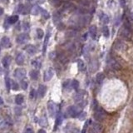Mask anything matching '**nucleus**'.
I'll return each mask as SVG.
<instances>
[{"label": "nucleus", "mask_w": 133, "mask_h": 133, "mask_svg": "<svg viewBox=\"0 0 133 133\" xmlns=\"http://www.w3.org/2000/svg\"><path fill=\"white\" fill-rule=\"evenodd\" d=\"M106 117V113L104 109H102V107H99V106H97V107L95 109L94 117L97 121L100 122V121H104Z\"/></svg>", "instance_id": "nucleus-1"}, {"label": "nucleus", "mask_w": 133, "mask_h": 133, "mask_svg": "<svg viewBox=\"0 0 133 133\" xmlns=\"http://www.w3.org/2000/svg\"><path fill=\"white\" fill-rule=\"evenodd\" d=\"M47 110H48L49 115L51 117L54 118V117H57L58 108V105H57L54 102H53V101L48 102V103H47Z\"/></svg>", "instance_id": "nucleus-2"}, {"label": "nucleus", "mask_w": 133, "mask_h": 133, "mask_svg": "<svg viewBox=\"0 0 133 133\" xmlns=\"http://www.w3.org/2000/svg\"><path fill=\"white\" fill-rule=\"evenodd\" d=\"M67 113H68V115L70 116L71 117L75 118V117H78L79 114H80L79 108H78L77 106H69V107L67 108Z\"/></svg>", "instance_id": "nucleus-3"}, {"label": "nucleus", "mask_w": 133, "mask_h": 133, "mask_svg": "<svg viewBox=\"0 0 133 133\" xmlns=\"http://www.w3.org/2000/svg\"><path fill=\"white\" fill-rule=\"evenodd\" d=\"M107 62H108L109 67H110L112 70H120V69H121V64H120V63L113 58H109Z\"/></svg>", "instance_id": "nucleus-4"}, {"label": "nucleus", "mask_w": 133, "mask_h": 133, "mask_svg": "<svg viewBox=\"0 0 133 133\" xmlns=\"http://www.w3.org/2000/svg\"><path fill=\"white\" fill-rule=\"evenodd\" d=\"M54 76V71L52 67H49L45 71L44 75H43V81L44 82H49Z\"/></svg>", "instance_id": "nucleus-5"}, {"label": "nucleus", "mask_w": 133, "mask_h": 133, "mask_svg": "<svg viewBox=\"0 0 133 133\" xmlns=\"http://www.w3.org/2000/svg\"><path fill=\"white\" fill-rule=\"evenodd\" d=\"M14 76L19 80H23L26 76V71L23 68H17L14 72Z\"/></svg>", "instance_id": "nucleus-6"}, {"label": "nucleus", "mask_w": 133, "mask_h": 133, "mask_svg": "<svg viewBox=\"0 0 133 133\" xmlns=\"http://www.w3.org/2000/svg\"><path fill=\"white\" fill-rule=\"evenodd\" d=\"M114 47L117 51H119V52L124 51V50L126 49V44L121 40L117 39V40H116V42L114 43Z\"/></svg>", "instance_id": "nucleus-7"}, {"label": "nucleus", "mask_w": 133, "mask_h": 133, "mask_svg": "<svg viewBox=\"0 0 133 133\" xmlns=\"http://www.w3.org/2000/svg\"><path fill=\"white\" fill-rule=\"evenodd\" d=\"M132 32H131L129 30H127L124 27L121 28V32H120L121 37V38H123L124 39H126V40H129V39H131V38H132Z\"/></svg>", "instance_id": "nucleus-8"}, {"label": "nucleus", "mask_w": 133, "mask_h": 133, "mask_svg": "<svg viewBox=\"0 0 133 133\" xmlns=\"http://www.w3.org/2000/svg\"><path fill=\"white\" fill-rule=\"evenodd\" d=\"M53 22L56 25L62 23V13L60 11H55L53 13Z\"/></svg>", "instance_id": "nucleus-9"}, {"label": "nucleus", "mask_w": 133, "mask_h": 133, "mask_svg": "<svg viewBox=\"0 0 133 133\" xmlns=\"http://www.w3.org/2000/svg\"><path fill=\"white\" fill-rule=\"evenodd\" d=\"M80 7L88 8L94 12V8H91V0H80Z\"/></svg>", "instance_id": "nucleus-10"}, {"label": "nucleus", "mask_w": 133, "mask_h": 133, "mask_svg": "<svg viewBox=\"0 0 133 133\" xmlns=\"http://www.w3.org/2000/svg\"><path fill=\"white\" fill-rule=\"evenodd\" d=\"M57 58H58L59 62L61 63H62V64H67V63L68 62V58L67 57L66 54L62 53V52H60V53L57 54Z\"/></svg>", "instance_id": "nucleus-11"}, {"label": "nucleus", "mask_w": 133, "mask_h": 133, "mask_svg": "<svg viewBox=\"0 0 133 133\" xmlns=\"http://www.w3.org/2000/svg\"><path fill=\"white\" fill-rule=\"evenodd\" d=\"M47 90V86H45V85H40V86L38 87V97H40V98H43L46 95Z\"/></svg>", "instance_id": "nucleus-12"}, {"label": "nucleus", "mask_w": 133, "mask_h": 133, "mask_svg": "<svg viewBox=\"0 0 133 133\" xmlns=\"http://www.w3.org/2000/svg\"><path fill=\"white\" fill-rule=\"evenodd\" d=\"M99 19L102 23H104V24H107L109 23V21H110V18H109L108 15L104 14L103 12H101L99 14Z\"/></svg>", "instance_id": "nucleus-13"}, {"label": "nucleus", "mask_w": 133, "mask_h": 133, "mask_svg": "<svg viewBox=\"0 0 133 133\" xmlns=\"http://www.w3.org/2000/svg\"><path fill=\"white\" fill-rule=\"evenodd\" d=\"M28 40V35L26 33H22L17 38V43H19V44H23L25 42H27Z\"/></svg>", "instance_id": "nucleus-14"}, {"label": "nucleus", "mask_w": 133, "mask_h": 133, "mask_svg": "<svg viewBox=\"0 0 133 133\" xmlns=\"http://www.w3.org/2000/svg\"><path fill=\"white\" fill-rule=\"evenodd\" d=\"M1 45L2 47H3L4 48H8V47H11V42L10 39L8 38V37H3L1 39Z\"/></svg>", "instance_id": "nucleus-15"}, {"label": "nucleus", "mask_w": 133, "mask_h": 133, "mask_svg": "<svg viewBox=\"0 0 133 133\" xmlns=\"http://www.w3.org/2000/svg\"><path fill=\"white\" fill-rule=\"evenodd\" d=\"M25 51L27 52L28 54H30V55H34L36 53H37V48L35 47V46L33 45H27L25 47Z\"/></svg>", "instance_id": "nucleus-16"}, {"label": "nucleus", "mask_w": 133, "mask_h": 133, "mask_svg": "<svg viewBox=\"0 0 133 133\" xmlns=\"http://www.w3.org/2000/svg\"><path fill=\"white\" fill-rule=\"evenodd\" d=\"M97 27L95 25H91L90 28H89V33H90L91 38L92 39H96V38H97Z\"/></svg>", "instance_id": "nucleus-17"}, {"label": "nucleus", "mask_w": 133, "mask_h": 133, "mask_svg": "<svg viewBox=\"0 0 133 133\" xmlns=\"http://www.w3.org/2000/svg\"><path fill=\"white\" fill-rule=\"evenodd\" d=\"M49 38H50V32L48 31V32H47V34H46L45 38H44V43H43V54H45V53H46V50H47V44H48Z\"/></svg>", "instance_id": "nucleus-18"}, {"label": "nucleus", "mask_w": 133, "mask_h": 133, "mask_svg": "<svg viewBox=\"0 0 133 133\" xmlns=\"http://www.w3.org/2000/svg\"><path fill=\"white\" fill-rule=\"evenodd\" d=\"M76 9V6L72 3H65L63 5V11H73Z\"/></svg>", "instance_id": "nucleus-19"}, {"label": "nucleus", "mask_w": 133, "mask_h": 133, "mask_svg": "<svg viewBox=\"0 0 133 133\" xmlns=\"http://www.w3.org/2000/svg\"><path fill=\"white\" fill-rule=\"evenodd\" d=\"M16 63L19 66H22V65H23V63H24V56H23V53H19L18 55L16 57Z\"/></svg>", "instance_id": "nucleus-20"}, {"label": "nucleus", "mask_w": 133, "mask_h": 133, "mask_svg": "<svg viewBox=\"0 0 133 133\" xmlns=\"http://www.w3.org/2000/svg\"><path fill=\"white\" fill-rule=\"evenodd\" d=\"M41 11H42V8L38 5H34L31 9V14L34 16H37L39 14H41Z\"/></svg>", "instance_id": "nucleus-21"}, {"label": "nucleus", "mask_w": 133, "mask_h": 133, "mask_svg": "<svg viewBox=\"0 0 133 133\" xmlns=\"http://www.w3.org/2000/svg\"><path fill=\"white\" fill-rule=\"evenodd\" d=\"M96 133H101L103 130V127L101 124L99 123H93L92 124V128H91Z\"/></svg>", "instance_id": "nucleus-22"}, {"label": "nucleus", "mask_w": 133, "mask_h": 133, "mask_svg": "<svg viewBox=\"0 0 133 133\" xmlns=\"http://www.w3.org/2000/svg\"><path fill=\"white\" fill-rule=\"evenodd\" d=\"M11 61H12V59H11V57H9V56L4 57L3 59V65L4 68H8V67H9Z\"/></svg>", "instance_id": "nucleus-23"}, {"label": "nucleus", "mask_w": 133, "mask_h": 133, "mask_svg": "<svg viewBox=\"0 0 133 133\" xmlns=\"http://www.w3.org/2000/svg\"><path fill=\"white\" fill-rule=\"evenodd\" d=\"M23 101H24V98H23V96L22 94H18L15 97V103L17 105L20 106L23 103Z\"/></svg>", "instance_id": "nucleus-24"}, {"label": "nucleus", "mask_w": 133, "mask_h": 133, "mask_svg": "<svg viewBox=\"0 0 133 133\" xmlns=\"http://www.w3.org/2000/svg\"><path fill=\"white\" fill-rule=\"evenodd\" d=\"M105 79V75H104L102 73H97V77H96V81H97V82L98 84H102V82L104 81Z\"/></svg>", "instance_id": "nucleus-25"}, {"label": "nucleus", "mask_w": 133, "mask_h": 133, "mask_svg": "<svg viewBox=\"0 0 133 133\" xmlns=\"http://www.w3.org/2000/svg\"><path fill=\"white\" fill-rule=\"evenodd\" d=\"M123 27L126 28L127 30H129V31L131 32H133V27H132V23L129 21V20H126L124 21V25H123Z\"/></svg>", "instance_id": "nucleus-26"}, {"label": "nucleus", "mask_w": 133, "mask_h": 133, "mask_svg": "<svg viewBox=\"0 0 133 133\" xmlns=\"http://www.w3.org/2000/svg\"><path fill=\"white\" fill-rule=\"evenodd\" d=\"M29 76H30V77H31V79L34 80V81L38 80V76H39V73H38V71H37V70H32L29 73Z\"/></svg>", "instance_id": "nucleus-27"}, {"label": "nucleus", "mask_w": 133, "mask_h": 133, "mask_svg": "<svg viewBox=\"0 0 133 133\" xmlns=\"http://www.w3.org/2000/svg\"><path fill=\"white\" fill-rule=\"evenodd\" d=\"M18 21V15H14V16H11L8 18V22L9 24H14V23H16Z\"/></svg>", "instance_id": "nucleus-28"}, {"label": "nucleus", "mask_w": 133, "mask_h": 133, "mask_svg": "<svg viewBox=\"0 0 133 133\" xmlns=\"http://www.w3.org/2000/svg\"><path fill=\"white\" fill-rule=\"evenodd\" d=\"M39 124H40L41 126H43V127H46V126H47V117H46V116H43L42 117L40 118L39 120Z\"/></svg>", "instance_id": "nucleus-29"}, {"label": "nucleus", "mask_w": 133, "mask_h": 133, "mask_svg": "<svg viewBox=\"0 0 133 133\" xmlns=\"http://www.w3.org/2000/svg\"><path fill=\"white\" fill-rule=\"evenodd\" d=\"M77 67H78V69H79L81 72H84L85 69H86V65H85L84 62L82 60L77 61Z\"/></svg>", "instance_id": "nucleus-30"}, {"label": "nucleus", "mask_w": 133, "mask_h": 133, "mask_svg": "<svg viewBox=\"0 0 133 133\" xmlns=\"http://www.w3.org/2000/svg\"><path fill=\"white\" fill-rule=\"evenodd\" d=\"M62 3H63V0H50V3L56 8L61 6L62 4Z\"/></svg>", "instance_id": "nucleus-31"}, {"label": "nucleus", "mask_w": 133, "mask_h": 133, "mask_svg": "<svg viewBox=\"0 0 133 133\" xmlns=\"http://www.w3.org/2000/svg\"><path fill=\"white\" fill-rule=\"evenodd\" d=\"M10 86H11V89L13 91H18L19 88L18 82H16L14 80H10Z\"/></svg>", "instance_id": "nucleus-32"}, {"label": "nucleus", "mask_w": 133, "mask_h": 133, "mask_svg": "<svg viewBox=\"0 0 133 133\" xmlns=\"http://www.w3.org/2000/svg\"><path fill=\"white\" fill-rule=\"evenodd\" d=\"M102 33H103L105 38H109L110 31H109V28L107 26H103V27H102Z\"/></svg>", "instance_id": "nucleus-33"}, {"label": "nucleus", "mask_w": 133, "mask_h": 133, "mask_svg": "<svg viewBox=\"0 0 133 133\" xmlns=\"http://www.w3.org/2000/svg\"><path fill=\"white\" fill-rule=\"evenodd\" d=\"M62 122V116L61 114H58L57 115V120H56V122H55V126H59L61 124Z\"/></svg>", "instance_id": "nucleus-34"}, {"label": "nucleus", "mask_w": 133, "mask_h": 133, "mask_svg": "<svg viewBox=\"0 0 133 133\" xmlns=\"http://www.w3.org/2000/svg\"><path fill=\"white\" fill-rule=\"evenodd\" d=\"M36 32H37V38L38 39H42L44 37V32H43V31L41 28H37Z\"/></svg>", "instance_id": "nucleus-35"}, {"label": "nucleus", "mask_w": 133, "mask_h": 133, "mask_svg": "<svg viewBox=\"0 0 133 133\" xmlns=\"http://www.w3.org/2000/svg\"><path fill=\"white\" fill-rule=\"evenodd\" d=\"M77 32L76 31L74 28H72V29H69L68 31L67 32V37H74V36H76L77 35Z\"/></svg>", "instance_id": "nucleus-36"}, {"label": "nucleus", "mask_w": 133, "mask_h": 133, "mask_svg": "<svg viewBox=\"0 0 133 133\" xmlns=\"http://www.w3.org/2000/svg\"><path fill=\"white\" fill-rule=\"evenodd\" d=\"M71 86L72 88L73 89H75V90H77L78 88H79V82H78L77 80H73L72 81V83H71Z\"/></svg>", "instance_id": "nucleus-37"}, {"label": "nucleus", "mask_w": 133, "mask_h": 133, "mask_svg": "<svg viewBox=\"0 0 133 133\" xmlns=\"http://www.w3.org/2000/svg\"><path fill=\"white\" fill-rule=\"evenodd\" d=\"M41 14H42V17L44 19H48L50 18V14L45 9H42V11H41Z\"/></svg>", "instance_id": "nucleus-38"}, {"label": "nucleus", "mask_w": 133, "mask_h": 133, "mask_svg": "<svg viewBox=\"0 0 133 133\" xmlns=\"http://www.w3.org/2000/svg\"><path fill=\"white\" fill-rule=\"evenodd\" d=\"M23 29L24 30V32H28L30 29V24L28 22H23Z\"/></svg>", "instance_id": "nucleus-39"}, {"label": "nucleus", "mask_w": 133, "mask_h": 133, "mask_svg": "<svg viewBox=\"0 0 133 133\" xmlns=\"http://www.w3.org/2000/svg\"><path fill=\"white\" fill-rule=\"evenodd\" d=\"M32 64L33 67H35L36 68H40L41 67V62L38 60H33L32 62Z\"/></svg>", "instance_id": "nucleus-40"}, {"label": "nucleus", "mask_w": 133, "mask_h": 133, "mask_svg": "<svg viewBox=\"0 0 133 133\" xmlns=\"http://www.w3.org/2000/svg\"><path fill=\"white\" fill-rule=\"evenodd\" d=\"M21 88L23 90H26L28 88V82L24 80H21Z\"/></svg>", "instance_id": "nucleus-41"}, {"label": "nucleus", "mask_w": 133, "mask_h": 133, "mask_svg": "<svg viewBox=\"0 0 133 133\" xmlns=\"http://www.w3.org/2000/svg\"><path fill=\"white\" fill-rule=\"evenodd\" d=\"M10 80L8 77H6V79H5V83H6V87H7V89H8V91H9L10 89H11V86H10Z\"/></svg>", "instance_id": "nucleus-42"}, {"label": "nucleus", "mask_w": 133, "mask_h": 133, "mask_svg": "<svg viewBox=\"0 0 133 133\" xmlns=\"http://www.w3.org/2000/svg\"><path fill=\"white\" fill-rule=\"evenodd\" d=\"M35 96H36V91L34 90V89H32V91H30V94H29L30 99H34Z\"/></svg>", "instance_id": "nucleus-43"}, {"label": "nucleus", "mask_w": 133, "mask_h": 133, "mask_svg": "<svg viewBox=\"0 0 133 133\" xmlns=\"http://www.w3.org/2000/svg\"><path fill=\"white\" fill-rule=\"evenodd\" d=\"M23 10H24V5H23V4H20V5L18 6V13H21V14H23Z\"/></svg>", "instance_id": "nucleus-44"}, {"label": "nucleus", "mask_w": 133, "mask_h": 133, "mask_svg": "<svg viewBox=\"0 0 133 133\" xmlns=\"http://www.w3.org/2000/svg\"><path fill=\"white\" fill-rule=\"evenodd\" d=\"M24 133H34V132H33V130H32V127H28V128H26Z\"/></svg>", "instance_id": "nucleus-45"}, {"label": "nucleus", "mask_w": 133, "mask_h": 133, "mask_svg": "<svg viewBox=\"0 0 133 133\" xmlns=\"http://www.w3.org/2000/svg\"><path fill=\"white\" fill-rule=\"evenodd\" d=\"M113 4H114V0H108L107 5H108L109 8H112L113 6Z\"/></svg>", "instance_id": "nucleus-46"}, {"label": "nucleus", "mask_w": 133, "mask_h": 133, "mask_svg": "<svg viewBox=\"0 0 133 133\" xmlns=\"http://www.w3.org/2000/svg\"><path fill=\"white\" fill-rule=\"evenodd\" d=\"M120 3H121V5L122 6V7H124V6H125V3H126V1L125 0H121V1H120Z\"/></svg>", "instance_id": "nucleus-47"}, {"label": "nucleus", "mask_w": 133, "mask_h": 133, "mask_svg": "<svg viewBox=\"0 0 133 133\" xmlns=\"http://www.w3.org/2000/svg\"><path fill=\"white\" fill-rule=\"evenodd\" d=\"M38 133H47V132L44 129H40L38 131Z\"/></svg>", "instance_id": "nucleus-48"}, {"label": "nucleus", "mask_w": 133, "mask_h": 133, "mask_svg": "<svg viewBox=\"0 0 133 133\" xmlns=\"http://www.w3.org/2000/svg\"><path fill=\"white\" fill-rule=\"evenodd\" d=\"M130 18H131V21L133 22V13H131L130 14Z\"/></svg>", "instance_id": "nucleus-49"}, {"label": "nucleus", "mask_w": 133, "mask_h": 133, "mask_svg": "<svg viewBox=\"0 0 133 133\" xmlns=\"http://www.w3.org/2000/svg\"><path fill=\"white\" fill-rule=\"evenodd\" d=\"M3 104V100L2 99V97H0V106H2Z\"/></svg>", "instance_id": "nucleus-50"}, {"label": "nucleus", "mask_w": 133, "mask_h": 133, "mask_svg": "<svg viewBox=\"0 0 133 133\" xmlns=\"http://www.w3.org/2000/svg\"><path fill=\"white\" fill-rule=\"evenodd\" d=\"M3 14V9L2 8H0V16H1Z\"/></svg>", "instance_id": "nucleus-51"}, {"label": "nucleus", "mask_w": 133, "mask_h": 133, "mask_svg": "<svg viewBox=\"0 0 133 133\" xmlns=\"http://www.w3.org/2000/svg\"><path fill=\"white\" fill-rule=\"evenodd\" d=\"M82 133H86V126H85V127L83 128V130H82Z\"/></svg>", "instance_id": "nucleus-52"}, {"label": "nucleus", "mask_w": 133, "mask_h": 133, "mask_svg": "<svg viewBox=\"0 0 133 133\" xmlns=\"http://www.w3.org/2000/svg\"><path fill=\"white\" fill-rule=\"evenodd\" d=\"M2 73V68H1V67H0V73Z\"/></svg>", "instance_id": "nucleus-53"}, {"label": "nucleus", "mask_w": 133, "mask_h": 133, "mask_svg": "<svg viewBox=\"0 0 133 133\" xmlns=\"http://www.w3.org/2000/svg\"><path fill=\"white\" fill-rule=\"evenodd\" d=\"M74 1H80V0H74Z\"/></svg>", "instance_id": "nucleus-54"}, {"label": "nucleus", "mask_w": 133, "mask_h": 133, "mask_svg": "<svg viewBox=\"0 0 133 133\" xmlns=\"http://www.w3.org/2000/svg\"><path fill=\"white\" fill-rule=\"evenodd\" d=\"M28 1H32V0H28Z\"/></svg>", "instance_id": "nucleus-55"}, {"label": "nucleus", "mask_w": 133, "mask_h": 133, "mask_svg": "<svg viewBox=\"0 0 133 133\" xmlns=\"http://www.w3.org/2000/svg\"><path fill=\"white\" fill-rule=\"evenodd\" d=\"M0 53H1V48H0Z\"/></svg>", "instance_id": "nucleus-56"}]
</instances>
